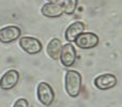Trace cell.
<instances>
[{
  "label": "cell",
  "mask_w": 122,
  "mask_h": 107,
  "mask_svg": "<svg viewBox=\"0 0 122 107\" xmlns=\"http://www.w3.org/2000/svg\"><path fill=\"white\" fill-rule=\"evenodd\" d=\"M85 30V24L81 21H75V23L71 24L65 30V40L67 42H74L80 33H82Z\"/></svg>",
  "instance_id": "10"
},
{
  "label": "cell",
  "mask_w": 122,
  "mask_h": 107,
  "mask_svg": "<svg viewBox=\"0 0 122 107\" xmlns=\"http://www.w3.org/2000/svg\"><path fill=\"white\" fill-rule=\"evenodd\" d=\"M117 85V77L114 74H102L95 77L94 86L100 90H108V89L114 88Z\"/></svg>",
  "instance_id": "8"
},
{
  "label": "cell",
  "mask_w": 122,
  "mask_h": 107,
  "mask_svg": "<svg viewBox=\"0 0 122 107\" xmlns=\"http://www.w3.org/2000/svg\"><path fill=\"white\" fill-rule=\"evenodd\" d=\"M82 86L81 75L77 71L69 70L65 73L64 77V88L66 93L71 97H76L80 94Z\"/></svg>",
  "instance_id": "1"
},
{
  "label": "cell",
  "mask_w": 122,
  "mask_h": 107,
  "mask_svg": "<svg viewBox=\"0 0 122 107\" xmlns=\"http://www.w3.org/2000/svg\"><path fill=\"white\" fill-rule=\"evenodd\" d=\"M20 29L17 26H6L0 29V42L8 44L12 43L20 36Z\"/></svg>",
  "instance_id": "7"
},
{
  "label": "cell",
  "mask_w": 122,
  "mask_h": 107,
  "mask_svg": "<svg viewBox=\"0 0 122 107\" xmlns=\"http://www.w3.org/2000/svg\"><path fill=\"white\" fill-rule=\"evenodd\" d=\"M36 94H38V100L40 101V103H42L45 106L51 105L55 100V92H54L51 86L44 82L38 85Z\"/></svg>",
  "instance_id": "2"
},
{
  "label": "cell",
  "mask_w": 122,
  "mask_h": 107,
  "mask_svg": "<svg viewBox=\"0 0 122 107\" xmlns=\"http://www.w3.org/2000/svg\"><path fill=\"white\" fill-rule=\"evenodd\" d=\"M19 80V73L16 70H9L0 78V88L2 90H10L14 88Z\"/></svg>",
  "instance_id": "6"
},
{
  "label": "cell",
  "mask_w": 122,
  "mask_h": 107,
  "mask_svg": "<svg viewBox=\"0 0 122 107\" xmlns=\"http://www.w3.org/2000/svg\"><path fill=\"white\" fill-rule=\"evenodd\" d=\"M31 107H33V106H31Z\"/></svg>",
  "instance_id": "15"
},
{
  "label": "cell",
  "mask_w": 122,
  "mask_h": 107,
  "mask_svg": "<svg viewBox=\"0 0 122 107\" xmlns=\"http://www.w3.org/2000/svg\"><path fill=\"white\" fill-rule=\"evenodd\" d=\"M59 60L61 61L65 67H70L75 63L76 61V51L74 48L72 43H67V44L63 45L60 51Z\"/></svg>",
  "instance_id": "5"
},
{
  "label": "cell",
  "mask_w": 122,
  "mask_h": 107,
  "mask_svg": "<svg viewBox=\"0 0 122 107\" xmlns=\"http://www.w3.org/2000/svg\"><path fill=\"white\" fill-rule=\"evenodd\" d=\"M48 2H53V3H61L62 0H47Z\"/></svg>",
  "instance_id": "14"
},
{
  "label": "cell",
  "mask_w": 122,
  "mask_h": 107,
  "mask_svg": "<svg viewBox=\"0 0 122 107\" xmlns=\"http://www.w3.org/2000/svg\"><path fill=\"white\" fill-rule=\"evenodd\" d=\"M41 13L43 16L47 18H57L63 14V9L61 3H53V2H47L41 9Z\"/></svg>",
  "instance_id": "9"
},
{
  "label": "cell",
  "mask_w": 122,
  "mask_h": 107,
  "mask_svg": "<svg viewBox=\"0 0 122 107\" xmlns=\"http://www.w3.org/2000/svg\"><path fill=\"white\" fill-rule=\"evenodd\" d=\"M100 42L99 36L92 32H82L74 41L76 45L81 49H90L95 47Z\"/></svg>",
  "instance_id": "3"
},
{
  "label": "cell",
  "mask_w": 122,
  "mask_h": 107,
  "mask_svg": "<svg viewBox=\"0 0 122 107\" xmlns=\"http://www.w3.org/2000/svg\"><path fill=\"white\" fill-rule=\"evenodd\" d=\"M13 107H29V103L26 99H19L15 102Z\"/></svg>",
  "instance_id": "13"
},
{
  "label": "cell",
  "mask_w": 122,
  "mask_h": 107,
  "mask_svg": "<svg viewBox=\"0 0 122 107\" xmlns=\"http://www.w3.org/2000/svg\"><path fill=\"white\" fill-rule=\"evenodd\" d=\"M19 46L24 51L29 55L39 54L42 51V43L32 36H23L19 39Z\"/></svg>",
  "instance_id": "4"
},
{
  "label": "cell",
  "mask_w": 122,
  "mask_h": 107,
  "mask_svg": "<svg viewBox=\"0 0 122 107\" xmlns=\"http://www.w3.org/2000/svg\"><path fill=\"white\" fill-rule=\"evenodd\" d=\"M61 5L63 9V13L71 15L75 12L76 8H77V0H62Z\"/></svg>",
  "instance_id": "12"
},
{
  "label": "cell",
  "mask_w": 122,
  "mask_h": 107,
  "mask_svg": "<svg viewBox=\"0 0 122 107\" xmlns=\"http://www.w3.org/2000/svg\"><path fill=\"white\" fill-rule=\"evenodd\" d=\"M61 48H62L61 41L59 39H53V40H51V42L48 43V45H47L46 53L53 60H59Z\"/></svg>",
  "instance_id": "11"
}]
</instances>
